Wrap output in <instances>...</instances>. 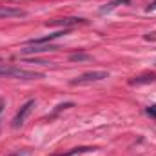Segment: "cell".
I'll use <instances>...</instances> for the list:
<instances>
[{
    "label": "cell",
    "mask_w": 156,
    "mask_h": 156,
    "mask_svg": "<svg viewBox=\"0 0 156 156\" xmlns=\"http://www.w3.org/2000/svg\"><path fill=\"white\" fill-rule=\"evenodd\" d=\"M33 107H35V100H29V102H26V104L20 107V111H18V113L15 115V118H13V127H15V129H18V127L24 125L26 118H27V115L31 113Z\"/></svg>",
    "instance_id": "4"
},
{
    "label": "cell",
    "mask_w": 156,
    "mask_h": 156,
    "mask_svg": "<svg viewBox=\"0 0 156 156\" xmlns=\"http://www.w3.org/2000/svg\"><path fill=\"white\" fill-rule=\"evenodd\" d=\"M13 16H26V11L16 9V7L0 5V18H13Z\"/></svg>",
    "instance_id": "6"
},
{
    "label": "cell",
    "mask_w": 156,
    "mask_h": 156,
    "mask_svg": "<svg viewBox=\"0 0 156 156\" xmlns=\"http://www.w3.org/2000/svg\"><path fill=\"white\" fill-rule=\"evenodd\" d=\"M0 76H4V78H16V80H38V78H44V73L27 71V69H22V67H15V66H2V64H0Z\"/></svg>",
    "instance_id": "1"
},
{
    "label": "cell",
    "mask_w": 156,
    "mask_h": 156,
    "mask_svg": "<svg viewBox=\"0 0 156 156\" xmlns=\"http://www.w3.org/2000/svg\"><path fill=\"white\" fill-rule=\"evenodd\" d=\"M145 113L149 115V116H153V118H156V104H153V105H149L147 109H145Z\"/></svg>",
    "instance_id": "11"
},
{
    "label": "cell",
    "mask_w": 156,
    "mask_h": 156,
    "mask_svg": "<svg viewBox=\"0 0 156 156\" xmlns=\"http://www.w3.org/2000/svg\"><path fill=\"white\" fill-rule=\"evenodd\" d=\"M89 58H91V56H89L87 53H75V55L69 56L71 62H83V60H89Z\"/></svg>",
    "instance_id": "10"
},
{
    "label": "cell",
    "mask_w": 156,
    "mask_h": 156,
    "mask_svg": "<svg viewBox=\"0 0 156 156\" xmlns=\"http://www.w3.org/2000/svg\"><path fill=\"white\" fill-rule=\"evenodd\" d=\"M109 78L107 71H89V73H83L80 76L73 78L71 80V85H87V83H94V82H102Z\"/></svg>",
    "instance_id": "2"
},
{
    "label": "cell",
    "mask_w": 156,
    "mask_h": 156,
    "mask_svg": "<svg viewBox=\"0 0 156 156\" xmlns=\"http://www.w3.org/2000/svg\"><path fill=\"white\" fill-rule=\"evenodd\" d=\"M131 0H113V2H109V4H105L102 9H100V13L102 15H105V13H111L113 9H116L118 5H122V4H129Z\"/></svg>",
    "instance_id": "8"
},
{
    "label": "cell",
    "mask_w": 156,
    "mask_h": 156,
    "mask_svg": "<svg viewBox=\"0 0 156 156\" xmlns=\"http://www.w3.org/2000/svg\"><path fill=\"white\" fill-rule=\"evenodd\" d=\"M58 47L56 45H51V44H44V45H27L24 49H20L22 55H35V53H45V51H56Z\"/></svg>",
    "instance_id": "5"
},
{
    "label": "cell",
    "mask_w": 156,
    "mask_h": 156,
    "mask_svg": "<svg viewBox=\"0 0 156 156\" xmlns=\"http://www.w3.org/2000/svg\"><path fill=\"white\" fill-rule=\"evenodd\" d=\"M2 107H4V104H2V102H0V113H2Z\"/></svg>",
    "instance_id": "14"
},
{
    "label": "cell",
    "mask_w": 156,
    "mask_h": 156,
    "mask_svg": "<svg viewBox=\"0 0 156 156\" xmlns=\"http://www.w3.org/2000/svg\"><path fill=\"white\" fill-rule=\"evenodd\" d=\"M85 24H87V20H85V18L71 16V18H56V20H49L45 26H47V27H55V26H58V27L69 29V27H73V26H85Z\"/></svg>",
    "instance_id": "3"
},
{
    "label": "cell",
    "mask_w": 156,
    "mask_h": 156,
    "mask_svg": "<svg viewBox=\"0 0 156 156\" xmlns=\"http://www.w3.org/2000/svg\"><path fill=\"white\" fill-rule=\"evenodd\" d=\"M154 9H156V0H154V2H151V4L147 5V9H145V11H147V13H151V11H154Z\"/></svg>",
    "instance_id": "12"
},
{
    "label": "cell",
    "mask_w": 156,
    "mask_h": 156,
    "mask_svg": "<svg viewBox=\"0 0 156 156\" xmlns=\"http://www.w3.org/2000/svg\"><path fill=\"white\" fill-rule=\"evenodd\" d=\"M151 82H156V75L151 73V75H142V76H134L129 80L131 85H142V83H151Z\"/></svg>",
    "instance_id": "7"
},
{
    "label": "cell",
    "mask_w": 156,
    "mask_h": 156,
    "mask_svg": "<svg viewBox=\"0 0 156 156\" xmlns=\"http://www.w3.org/2000/svg\"><path fill=\"white\" fill-rule=\"evenodd\" d=\"M9 156H22L20 153H15V154H9Z\"/></svg>",
    "instance_id": "13"
},
{
    "label": "cell",
    "mask_w": 156,
    "mask_h": 156,
    "mask_svg": "<svg viewBox=\"0 0 156 156\" xmlns=\"http://www.w3.org/2000/svg\"><path fill=\"white\" fill-rule=\"evenodd\" d=\"M87 151H94L93 147H78V149H71L64 154H56V156H75V154H80V153H87Z\"/></svg>",
    "instance_id": "9"
}]
</instances>
